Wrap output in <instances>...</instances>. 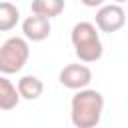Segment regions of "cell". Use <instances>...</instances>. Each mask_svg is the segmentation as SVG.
I'll use <instances>...</instances> for the list:
<instances>
[{
    "instance_id": "obj_1",
    "label": "cell",
    "mask_w": 128,
    "mask_h": 128,
    "mask_svg": "<svg viewBox=\"0 0 128 128\" xmlns=\"http://www.w3.org/2000/svg\"><path fill=\"white\" fill-rule=\"evenodd\" d=\"M104 112V96L98 90H76L70 102V120L76 128H96Z\"/></svg>"
},
{
    "instance_id": "obj_2",
    "label": "cell",
    "mask_w": 128,
    "mask_h": 128,
    "mask_svg": "<svg viewBox=\"0 0 128 128\" xmlns=\"http://www.w3.org/2000/svg\"><path fill=\"white\" fill-rule=\"evenodd\" d=\"M70 40H72L74 52H76L80 62L90 64V62H96V60L102 58V52H104L102 40H100L98 28L92 22H78V24H74Z\"/></svg>"
},
{
    "instance_id": "obj_3",
    "label": "cell",
    "mask_w": 128,
    "mask_h": 128,
    "mask_svg": "<svg viewBox=\"0 0 128 128\" xmlns=\"http://www.w3.org/2000/svg\"><path fill=\"white\" fill-rule=\"evenodd\" d=\"M30 56V46L26 38L12 36L0 46V74H16L20 72Z\"/></svg>"
},
{
    "instance_id": "obj_4",
    "label": "cell",
    "mask_w": 128,
    "mask_h": 128,
    "mask_svg": "<svg viewBox=\"0 0 128 128\" xmlns=\"http://www.w3.org/2000/svg\"><path fill=\"white\" fill-rule=\"evenodd\" d=\"M126 24V12L120 4H102L96 12V28L100 32L112 34L118 32L120 28H124Z\"/></svg>"
},
{
    "instance_id": "obj_5",
    "label": "cell",
    "mask_w": 128,
    "mask_h": 128,
    "mask_svg": "<svg viewBox=\"0 0 128 128\" xmlns=\"http://www.w3.org/2000/svg\"><path fill=\"white\" fill-rule=\"evenodd\" d=\"M58 80L68 90H82L92 82V70L86 64H68L60 70Z\"/></svg>"
},
{
    "instance_id": "obj_6",
    "label": "cell",
    "mask_w": 128,
    "mask_h": 128,
    "mask_svg": "<svg viewBox=\"0 0 128 128\" xmlns=\"http://www.w3.org/2000/svg\"><path fill=\"white\" fill-rule=\"evenodd\" d=\"M50 20L48 18H42V16H28L24 22H22V32H24V38L26 40H32V42H42L50 36Z\"/></svg>"
},
{
    "instance_id": "obj_7",
    "label": "cell",
    "mask_w": 128,
    "mask_h": 128,
    "mask_svg": "<svg viewBox=\"0 0 128 128\" xmlns=\"http://www.w3.org/2000/svg\"><path fill=\"white\" fill-rule=\"evenodd\" d=\"M16 90H18V96L24 98V100H38L44 92V84L38 76H32V74H26L18 80L16 84Z\"/></svg>"
},
{
    "instance_id": "obj_8",
    "label": "cell",
    "mask_w": 128,
    "mask_h": 128,
    "mask_svg": "<svg viewBox=\"0 0 128 128\" xmlns=\"http://www.w3.org/2000/svg\"><path fill=\"white\" fill-rule=\"evenodd\" d=\"M18 102H20V96L16 86L4 74H0V110H14Z\"/></svg>"
},
{
    "instance_id": "obj_9",
    "label": "cell",
    "mask_w": 128,
    "mask_h": 128,
    "mask_svg": "<svg viewBox=\"0 0 128 128\" xmlns=\"http://www.w3.org/2000/svg\"><path fill=\"white\" fill-rule=\"evenodd\" d=\"M64 12V0H32V14L42 18H56Z\"/></svg>"
},
{
    "instance_id": "obj_10",
    "label": "cell",
    "mask_w": 128,
    "mask_h": 128,
    "mask_svg": "<svg viewBox=\"0 0 128 128\" xmlns=\"http://www.w3.org/2000/svg\"><path fill=\"white\" fill-rule=\"evenodd\" d=\"M20 20V10L12 2H0V32H8L16 28Z\"/></svg>"
},
{
    "instance_id": "obj_11",
    "label": "cell",
    "mask_w": 128,
    "mask_h": 128,
    "mask_svg": "<svg viewBox=\"0 0 128 128\" xmlns=\"http://www.w3.org/2000/svg\"><path fill=\"white\" fill-rule=\"evenodd\" d=\"M86 8H100L102 4H104V0H80Z\"/></svg>"
},
{
    "instance_id": "obj_12",
    "label": "cell",
    "mask_w": 128,
    "mask_h": 128,
    "mask_svg": "<svg viewBox=\"0 0 128 128\" xmlns=\"http://www.w3.org/2000/svg\"><path fill=\"white\" fill-rule=\"evenodd\" d=\"M122 2H126V0H114V4H122Z\"/></svg>"
}]
</instances>
